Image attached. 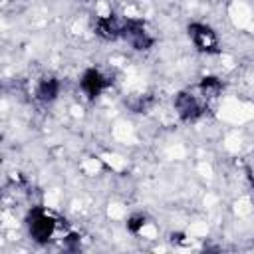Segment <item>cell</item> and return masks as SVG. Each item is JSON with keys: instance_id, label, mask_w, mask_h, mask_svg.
I'll return each instance as SVG.
<instances>
[{"instance_id": "9c48e42d", "label": "cell", "mask_w": 254, "mask_h": 254, "mask_svg": "<svg viewBox=\"0 0 254 254\" xmlns=\"http://www.w3.org/2000/svg\"><path fill=\"white\" fill-rule=\"evenodd\" d=\"M147 226H149V218L145 214H141V212L129 216V220H127V230L131 234H143Z\"/></svg>"}, {"instance_id": "8992f818", "label": "cell", "mask_w": 254, "mask_h": 254, "mask_svg": "<svg viewBox=\"0 0 254 254\" xmlns=\"http://www.w3.org/2000/svg\"><path fill=\"white\" fill-rule=\"evenodd\" d=\"M123 20L125 18H119L115 14H101V16H95V22H93V32L95 36H99L101 40L105 42H113V40H121V30H123Z\"/></svg>"}, {"instance_id": "277c9868", "label": "cell", "mask_w": 254, "mask_h": 254, "mask_svg": "<svg viewBox=\"0 0 254 254\" xmlns=\"http://www.w3.org/2000/svg\"><path fill=\"white\" fill-rule=\"evenodd\" d=\"M113 79L99 67H87L79 77V89L87 99H97L103 91L111 87Z\"/></svg>"}, {"instance_id": "7a4b0ae2", "label": "cell", "mask_w": 254, "mask_h": 254, "mask_svg": "<svg viewBox=\"0 0 254 254\" xmlns=\"http://www.w3.org/2000/svg\"><path fill=\"white\" fill-rule=\"evenodd\" d=\"M173 109L177 113V117L185 123H192L196 119H200L206 109H208V103L202 99V95L194 89H183L175 95L173 99Z\"/></svg>"}, {"instance_id": "52a82bcc", "label": "cell", "mask_w": 254, "mask_h": 254, "mask_svg": "<svg viewBox=\"0 0 254 254\" xmlns=\"http://www.w3.org/2000/svg\"><path fill=\"white\" fill-rule=\"evenodd\" d=\"M62 91V81L56 75H44L42 79H38L36 87H34V95L38 101L42 103H52L58 99Z\"/></svg>"}, {"instance_id": "5b68a950", "label": "cell", "mask_w": 254, "mask_h": 254, "mask_svg": "<svg viewBox=\"0 0 254 254\" xmlns=\"http://www.w3.org/2000/svg\"><path fill=\"white\" fill-rule=\"evenodd\" d=\"M187 30H189L190 42L194 44V48H196L198 52L208 54V56L220 52L218 36H216V32H214L210 26H206V24H202V22H190Z\"/></svg>"}, {"instance_id": "ba28073f", "label": "cell", "mask_w": 254, "mask_h": 254, "mask_svg": "<svg viewBox=\"0 0 254 254\" xmlns=\"http://www.w3.org/2000/svg\"><path fill=\"white\" fill-rule=\"evenodd\" d=\"M196 91H198V93L202 95V99L210 105L212 101H216V99L222 95L224 83H222V79H218V77H214V75H204V77L198 81Z\"/></svg>"}, {"instance_id": "3957f363", "label": "cell", "mask_w": 254, "mask_h": 254, "mask_svg": "<svg viewBox=\"0 0 254 254\" xmlns=\"http://www.w3.org/2000/svg\"><path fill=\"white\" fill-rule=\"evenodd\" d=\"M121 40L127 42V46H131L135 52H145V50L153 48V44H155L153 34L147 30V26L141 18H125L123 20Z\"/></svg>"}, {"instance_id": "6da1fadb", "label": "cell", "mask_w": 254, "mask_h": 254, "mask_svg": "<svg viewBox=\"0 0 254 254\" xmlns=\"http://www.w3.org/2000/svg\"><path fill=\"white\" fill-rule=\"evenodd\" d=\"M26 226H28V234L34 242L48 244L52 238H56V234L60 230V220L48 208L32 206L26 216Z\"/></svg>"}]
</instances>
